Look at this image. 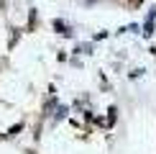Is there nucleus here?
Instances as JSON below:
<instances>
[{
  "label": "nucleus",
  "mask_w": 156,
  "mask_h": 154,
  "mask_svg": "<svg viewBox=\"0 0 156 154\" xmlns=\"http://www.w3.org/2000/svg\"><path fill=\"white\" fill-rule=\"evenodd\" d=\"M115 118H118V108H115V105H110V108H108V118L102 121V126L113 128V123H115Z\"/></svg>",
  "instance_id": "6"
},
{
  "label": "nucleus",
  "mask_w": 156,
  "mask_h": 154,
  "mask_svg": "<svg viewBox=\"0 0 156 154\" xmlns=\"http://www.w3.org/2000/svg\"><path fill=\"white\" fill-rule=\"evenodd\" d=\"M23 126H26L23 121H18V123H16V126H10V128H8V131H5V134H3V136H0V139H16L18 134L23 131Z\"/></svg>",
  "instance_id": "5"
},
{
  "label": "nucleus",
  "mask_w": 156,
  "mask_h": 154,
  "mask_svg": "<svg viewBox=\"0 0 156 154\" xmlns=\"http://www.w3.org/2000/svg\"><path fill=\"white\" fill-rule=\"evenodd\" d=\"M21 36H23V28H18V26H8V51H13V49L18 46Z\"/></svg>",
  "instance_id": "2"
},
{
  "label": "nucleus",
  "mask_w": 156,
  "mask_h": 154,
  "mask_svg": "<svg viewBox=\"0 0 156 154\" xmlns=\"http://www.w3.org/2000/svg\"><path fill=\"white\" fill-rule=\"evenodd\" d=\"M5 5H8V0H0V10H5Z\"/></svg>",
  "instance_id": "9"
},
{
  "label": "nucleus",
  "mask_w": 156,
  "mask_h": 154,
  "mask_svg": "<svg viewBox=\"0 0 156 154\" xmlns=\"http://www.w3.org/2000/svg\"><path fill=\"white\" fill-rule=\"evenodd\" d=\"M154 21H156V8L148 10L146 16V23H144V36H154Z\"/></svg>",
  "instance_id": "4"
},
{
  "label": "nucleus",
  "mask_w": 156,
  "mask_h": 154,
  "mask_svg": "<svg viewBox=\"0 0 156 154\" xmlns=\"http://www.w3.org/2000/svg\"><path fill=\"white\" fill-rule=\"evenodd\" d=\"M36 28H38V10H36V8H31V10H28V21H26V28H23V31L34 34Z\"/></svg>",
  "instance_id": "3"
},
{
  "label": "nucleus",
  "mask_w": 156,
  "mask_h": 154,
  "mask_svg": "<svg viewBox=\"0 0 156 154\" xmlns=\"http://www.w3.org/2000/svg\"><path fill=\"white\" fill-rule=\"evenodd\" d=\"M84 5H95V3H100V0H82Z\"/></svg>",
  "instance_id": "8"
},
{
  "label": "nucleus",
  "mask_w": 156,
  "mask_h": 154,
  "mask_svg": "<svg viewBox=\"0 0 156 154\" xmlns=\"http://www.w3.org/2000/svg\"><path fill=\"white\" fill-rule=\"evenodd\" d=\"M77 51H82V54H92V44H80Z\"/></svg>",
  "instance_id": "7"
},
{
  "label": "nucleus",
  "mask_w": 156,
  "mask_h": 154,
  "mask_svg": "<svg viewBox=\"0 0 156 154\" xmlns=\"http://www.w3.org/2000/svg\"><path fill=\"white\" fill-rule=\"evenodd\" d=\"M51 28H54L59 36H64V38H69V36L74 34V31H72V26L64 21V18H54V21H51Z\"/></svg>",
  "instance_id": "1"
}]
</instances>
